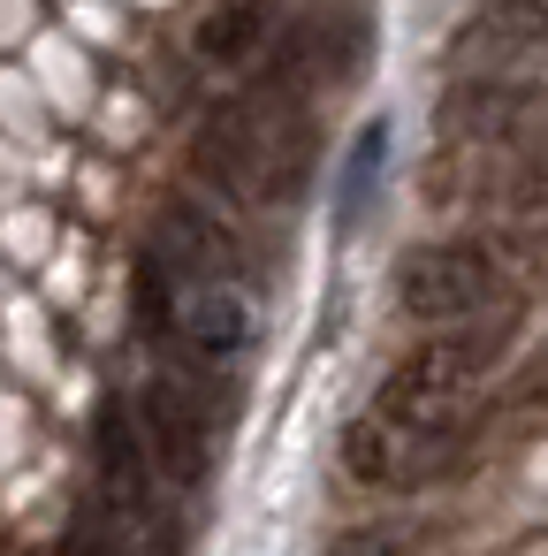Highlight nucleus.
Returning a JSON list of instances; mask_svg holds the SVG:
<instances>
[{"label":"nucleus","mask_w":548,"mask_h":556,"mask_svg":"<svg viewBox=\"0 0 548 556\" xmlns=\"http://www.w3.org/2000/svg\"><path fill=\"white\" fill-rule=\"evenodd\" d=\"M328 556H411V541H404V533H388V526H358V533L328 541Z\"/></svg>","instance_id":"ddd939ff"},{"label":"nucleus","mask_w":548,"mask_h":556,"mask_svg":"<svg viewBox=\"0 0 548 556\" xmlns=\"http://www.w3.org/2000/svg\"><path fill=\"white\" fill-rule=\"evenodd\" d=\"M92 457H100V503L107 518L138 541V548H168V480L145 450V427H138V404H100L92 419Z\"/></svg>","instance_id":"7ed1b4c3"},{"label":"nucleus","mask_w":548,"mask_h":556,"mask_svg":"<svg viewBox=\"0 0 548 556\" xmlns=\"http://www.w3.org/2000/svg\"><path fill=\"white\" fill-rule=\"evenodd\" d=\"M176 328H183V343H191L199 358H237V351L252 343V305H244V290H237L229 275H214V282H183V298H176Z\"/></svg>","instance_id":"1a4fd4ad"},{"label":"nucleus","mask_w":548,"mask_h":556,"mask_svg":"<svg viewBox=\"0 0 548 556\" xmlns=\"http://www.w3.org/2000/svg\"><path fill=\"white\" fill-rule=\"evenodd\" d=\"M153 260L168 267V282H214L221 260H229V244H221V229L191 199H168L161 206V229H153Z\"/></svg>","instance_id":"9d476101"},{"label":"nucleus","mask_w":548,"mask_h":556,"mask_svg":"<svg viewBox=\"0 0 548 556\" xmlns=\"http://www.w3.org/2000/svg\"><path fill=\"white\" fill-rule=\"evenodd\" d=\"M487 366H495L487 336H434L381 381V396L366 412H381L411 434H434V442H464V427H472L464 412H472V389L487 381Z\"/></svg>","instance_id":"f03ea898"},{"label":"nucleus","mask_w":548,"mask_h":556,"mask_svg":"<svg viewBox=\"0 0 548 556\" xmlns=\"http://www.w3.org/2000/svg\"><path fill=\"white\" fill-rule=\"evenodd\" d=\"M138 427H145V450H153V465H161V480L168 488H206V472H214V427H206V412H199V396L183 389V381H145L138 389Z\"/></svg>","instance_id":"423d86ee"},{"label":"nucleus","mask_w":548,"mask_h":556,"mask_svg":"<svg viewBox=\"0 0 548 556\" xmlns=\"http://www.w3.org/2000/svg\"><path fill=\"white\" fill-rule=\"evenodd\" d=\"M548 54V0H480L449 31V62L464 70H525Z\"/></svg>","instance_id":"6e6552de"},{"label":"nucleus","mask_w":548,"mask_h":556,"mask_svg":"<svg viewBox=\"0 0 548 556\" xmlns=\"http://www.w3.org/2000/svg\"><path fill=\"white\" fill-rule=\"evenodd\" d=\"M434 115H442L449 146H510L548 115V77H533V62L525 70H480V77L449 85Z\"/></svg>","instance_id":"39448f33"},{"label":"nucleus","mask_w":548,"mask_h":556,"mask_svg":"<svg viewBox=\"0 0 548 556\" xmlns=\"http://www.w3.org/2000/svg\"><path fill=\"white\" fill-rule=\"evenodd\" d=\"M381 146H388V130H381V123H366V138H358V161H351V199H366V191H373ZM351 199H343V206H351Z\"/></svg>","instance_id":"4468645a"},{"label":"nucleus","mask_w":548,"mask_h":556,"mask_svg":"<svg viewBox=\"0 0 548 556\" xmlns=\"http://www.w3.org/2000/svg\"><path fill=\"white\" fill-rule=\"evenodd\" d=\"M275 39V0H214L199 16V62L214 70H252Z\"/></svg>","instance_id":"9b49d317"},{"label":"nucleus","mask_w":548,"mask_h":556,"mask_svg":"<svg viewBox=\"0 0 548 556\" xmlns=\"http://www.w3.org/2000/svg\"><path fill=\"white\" fill-rule=\"evenodd\" d=\"M62 556H145L115 518H77L69 533H62Z\"/></svg>","instance_id":"f8f14e48"},{"label":"nucleus","mask_w":548,"mask_h":556,"mask_svg":"<svg viewBox=\"0 0 548 556\" xmlns=\"http://www.w3.org/2000/svg\"><path fill=\"white\" fill-rule=\"evenodd\" d=\"M495 282H502L495 260H487L480 244H464V237L411 244V252L396 260V305H404V320H426V328L480 313V305L495 298Z\"/></svg>","instance_id":"20e7f679"},{"label":"nucleus","mask_w":548,"mask_h":556,"mask_svg":"<svg viewBox=\"0 0 548 556\" xmlns=\"http://www.w3.org/2000/svg\"><path fill=\"white\" fill-rule=\"evenodd\" d=\"M191 168L244 199V206H275L305 191L313 168V123L290 92H252V100H221L199 130H191Z\"/></svg>","instance_id":"f257e3e1"},{"label":"nucleus","mask_w":548,"mask_h":556,"mask_svg":"<svg viewBox=\"0 0 548 556\" xmlns=\"http://www.w3.org/2000/svg\"><path fill=\"white\" fill-rule=\"evenodd\" d=\"M457 450H464V442L411 434V427H396V419H381V412L351 419V434H343V465H351V480H366V488H419V480H434Z\"/></svg>","instance_id":"0eeeda50"}]
</instances>
